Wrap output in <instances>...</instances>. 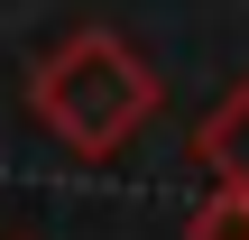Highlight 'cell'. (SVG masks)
<instances>
[{"mask_svg":"<svg viewBox=\"0 0 249 240\" xmlns=\"http://www.w3.org/2000/svg\"><path fill=\"white\" fill-rule=\"evenodd\" d=\"M37 111L83 148V157H102V148H120L148 111H157V74L120 46V37H102V28H83L46 74H37Z\"/></svg>","mask_w":249,"mask_h":240,"instance_id":"6da1fadb","label":"cell"},{"mask_svg":"<svg viewBox=\"0 0 249 240\" xmlns=\"http://www.w3.org/2000/svg\"><path fill=\"white\" fill-rule=\"evenodd\" d=\"M203 166H213L231 194H249V83L213 111V120H203Z\"/></svg>","mask_w":249,"mask_h":240,"instance_id":"7a4b0ae2","label":"cell"},{"mask_svg":"<svg viewBox=\"0 0 249 240\" xmlns=\"http://www.w3.org/2000/svg\"><path fill=\"white\" fill-rule=\"evenodd\" d=\"M194 240H249V194H231V185H222V194L203 203V222H194Z\"/></svg>","mask_w":249,"mask_h":240,"instance_id":"3957f363","label":"cell"}]
</instances>
